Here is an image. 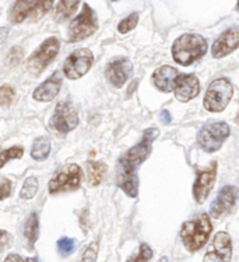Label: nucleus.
Instances as JSON below:
<instances>
[{
	"instance_id": "obj_1",
	"label": "nucleus",
	"mask_w": 239,
	"mask_h": 262,
	"mask_svg": "<svg viewBox=\"0 0 239 262\" xmlns=\"http://www.w3.org/2000/svg\"><path fill=\"white\" fill-rule=\"evenodd\" d=\"M172 57L181 66H190L207 53V40L198 34H183L173 42Z\"/></svg>"
},
{
	"instance_id": "obj_2",
	"label": "nucleus",
	"mask_w": 239,
	"mask_h": 262,
	"mask_svg": "<svg viewBox=\"0 0 239 262\" xmlns=\"http://www.w3.org/2000/svg\"><path fill=\"white\" fill-rule=\"evenodd\" d=\"M213 230V225L207 213H202L192 221L185 222L181 227V238L189 252H196L204 247Z\"/></svg>"
},
{
	"instance_id": "obj_3",
	"label": "nucleus",
	"mask_w": 239,
	"mask_h": 262,
	"mask_svg": "<svg viewBox=\"0 0 239 262\" xmlns=\"http://www.w3.org/2000/svg\"><path fill=\"white\" fill-rule=\"evenodd\" d=\"M158 137V128L153 127L144 131L142 141L132 146L129 151L121 158L119 165H121V174H136L137 169L143 162L146 161L151 155L154 140Z\"/></svg>"
},
{
	"instance_id": "obj_4",
	"label": "nucleus",
	"mask_w": 239,
	"mask_h": 262,
	"mask_svg": "<svg viewBox=\"0 0 239 262\" xmlns=\"http://www.w3.org/2000/svg\"><path fill=\"white\" fill-rule=\"evenodd\" d=\"M231 134V128L224 121H210L197 134L198 146L207 154L218 151Z\"/></svg>"
},
{
	"instance_id": "obj_5",
	"label": "nucleus",
	"mask_w": 239,
	"mask_h": 262,
	"mask_svg": "<svg viewBox=\"0 0 239 262\" xmlns=\"http://www.w3.org/2000/svg\"><path fill=\"white\" fill-rule=\"evenodd\" d=\"M98 30V17L97 13L92 10L90 6L84 3L83 10L71 21L67 31V39L70 43H76L80 40L87 39Z\"/></svg>"
},
{
	"instance_id": "obj_6",
	"label": "nucleus",
	"mask_w": 239,
	"mask_h": 262,
	"mask_svg": "<svg viewBox=\"0 0 239 262\" xmlns=\"http://www.w3.org/2000/svg\"><path fill=\"white\" fill-rule=\"evenodd\" d=\"M234 94L232 84L227 78H217L214 80L207 88L204 96V109L209 112H223L228 106Z\"/></svg>"
},
{
	"instance_id": "obj_7",
	"label": "nucleus",
	"mask_w": 239,
	"mask_h": 262,
	"mask_svg": "<svg viewBox=\"0 0 239 262\" xmlns=\"http://www.w3.org/2000/svg\"><path fill=\"white\" fill-rule=\"evenodd\" d=\"M61 49V42L57 38L52 36L42 42V45L36 49L27 60V70L32 76H39L45 70L49 63L53 61Z\"/></svg>"
},
{
	"instance_id": "obj_8",
	"label": "nucleus",
	"mask_w": 239,
	"mask_h": 262,
	"mask_svg": "<svg viewBox=\"0 0 239 262\" xmlns=\"http://www.w3.org/2000/svg\"><path fill=\"white\" fill-rule=\"evenodd\" d=\"M82 167L76 163L65 165L52 177V180L48 184V191L51 194H59V192L77 190L82 182Z\"/></svg>"
},
{
	"instance_id": "obj_9",
	"label": "nucleus",
	"mask_w": 239,
	"mask_h": 262,
	"mask_svg": "<svg viewBox=\"0 0 239 262\" xmlns=\"http://www.w3.org/2000/svg\"><path fill=\"white\" fill-rule=\"evenodd\" d=\"M92 64H94V55L90 49H86V48L76 49L65 60L63 74L70 80H77L86 76Z\"/></svg>"
},
{
	"instance_id": "obj_10",
	"label": "nucleus",
	"mask_w": 239,
	"mask_h": 262,
	"mask_svg": "<svg viewBox=\"0 0 239 262\" xmlns=\"http://www.w3.org/2000/svg\"><path fill=\"white\" fill-rule=\"evenodd\" d=\"M78 124V115L70 102L63 101L57 103L55 113L51 119V126L62 134H67L74 130Z\"/></svg>"
},
{
	"instance_id": "obj_11",
	"label": "nucleus",
	"mask_w": 239,
	"mask_h": 262,
	"mask_svg": "<svg viewBox=\"0 0 239 262\" xmlns=\"http://www.w3.org/2000/svg\"><path fill=\"white\" fill-rule=\"evenodd\" d=\"M232 255V242L227 232H218L207 248L203 262H229Z\"/></svg>"
},
{
	"instance_id": "obj_12",
	"label": "nucleus",
	"mask_w": 239,
	"mask_h": 262,
	"mask_svg": "<svg viewBox=\"0 0 239 262\" xmlns=\"http://www.w3.org/2000/svg\"><path fill=\"white\" fill-rule=\"evenodd\" d=\"M217 179V162L214 161L203 170L197 171V176L193 184V196L197 204H203L213 190L214 183Z\"/></svg>"
},
{
	"instance_id": "obj_13",
	"label": "nucleus",
	"mask_w": 239,
	"mask_h": 262,
	"mask_svg": "<svg viewBox=\"0 0 239 262\" xmlns=\"http://www.w3.org/2000/svg\"><path fill=\"white\" fill-rule=\"evenodd\" d=\"M133 74L132 61L126 57H117L115 60L109 61L105 69V76L108 81L116 88H121L127 82V80Z\"/></svg>"
},
{
	"instance_id": "obj_14",
	"label": "nucleus",
	"mask_w": 239,
	"mask_h": 262,
	"mask_svg": "<svg viewBox=\"0 0 239 262\" xmlns=\"http://www.w3.org/2000/svg\"><path fill=\"white\" fill-rule=\"evenodd\" d=\"M238 198V188L234 186H225L221 188V191L218 192L217 198L214 200L211 207H210V213L211 216L218 219L224 213L229 212L234 208L235 202Z\"/></svg>"
},
{
	"instance_id": "obj_15",
	"label": "nucleus",
	"mask_w": 239,
	"mask_h": 262,
	"mask_svg": "<svg viewBox=\"0 0 239 262\" xmlns=\"http://www.w3.org/2000/svg\"><path fill=\"white\" fill-rule=\"evenodd\" d=\"M239 46V32L238 28H229V30L224 31L221 35L217 38V40L213 43L211 48V53H213L214 59H221L225 57L229 53H232L236 51Z\"/></svg>"
},
{
	"instance_id": "obj_16",
	"label": "nucleus",
	"mask_w": 239,
	"mask_h": 262,
	"mask_svg": "<svg viewBox=\"0 0 239 262\" xmlns=\"http://www.w3.org/2000/svg\"><path fill=\"white\" fill-rule=\"evenodd\" d=\"M175 98L181 102H189L198 95L200 84L198 78L194 74H181L175 81L173 86Z\"/></svg>"
},
{
	"instance_id": "obj_17",
	"label": "nucleus",
	"mask_w": 239,
	"mask_h": 262,
	"mask_svg": "<svg viewBox=\"0 0 239 262\" xmlns=\"http://www.w3.org/2000/svg\"><path fill=\"white\" fill-rule=\"evenodd\" d=\"M62 88V73L61 71H55L48 80L42 82L41 85L36 88L32 98L35 101L39 102H49L53 98H56L57 94L61 92Z\"/></svg>"
},
{
	"instance_id": "obj_18",
	"label": "nucleus",
	"mask_w": 239,
	"mask_h": 262,
	"mask_svg": "<svg viewBox=\"0 0 239 262\" xmlns=\"http://www.w3.org/2000/svg\"><path fill=\"white\" fill-rule=\"evenodd\" d=\"M178 70L172 66H161L153 73V82L158 91L172 92L175 81L178 78Z\"/></svg>"
},
{
	"instance_id": "obj_19",
	"label": "nucleus",
	"mask_w": 239,
	"mask_h": 262,
	"mask_svg": "<svg viewBox=\"0 0 239 262\" xmlns=\"http://www.w3.org/2000/svg\"><path fill=\"white\" fill-rule=\"evenodd\" d=\"M34 5H35V0H15L9 13V20L11 24H20L27 17H30Z\"/></svg>"
},
{
	"instance_id": "obj_20",
	"label": "nucleus",
	"mask_w": 239,
	"mask_h": 262,
	"mask_svg": "<svg viewBox=\"0 0 239 262\" xmlns=\"http://www.w3.org/2000/svg\"><path fill=\"white\" fill-rule=\"evenodd\" d=\"M78 5H80L78 0H59V3L55 7V13H53L55 21L62 23V21L69 20L71 15L76 13Z\"/></svg>"
},
{
	"instance_id": "obj_21",
	"label": "nucleus",
	"mask_w": 239,
	"mask_h": 262,
	"mask_svg": "<svg viewBox=\"0 0 239 262\" xmlns=\"http://www.w3.org/2000/svg\"><path fill=\"white\" fill-rule=\"evenodd\" d=\"M105 173H107V166L102 162H87V180L91 187L99 186L104 180Z\"/></svg>"
},
{
	"instance_id": "obj_22",
	"label": "nucleus",
	"mask_w": 239,
	"mask_h": 262,
	"mask_svg": "<svg viewBox=\"0 0 239 262\" xmlns=\"http://www.w3.org/2000/svg\"><path fill=\"white\" fill-rule=\"evenodd\" d=\"M51 154V141L48 137H39L36 138L32 148H31V157L34 161H45Z\"/></svg>"
},
{
	"instance_id": "obj_23",
	"label": "nucleus",
	"mask_w": 239,
	"mask_h": 262,
	"mask_svg": "<svg viewBox=\"0 0 239 262\" xmlns=\"http://www.w3.org/2000/svg\"><path fill=\"white\" fill-rule=\"evenodd\" d=\"M117 186L122 188L125 194L130 198H136L138 195V177L137 174H119Z\"/></svg>"
},
{
	"instance_id": "obj_24",
	"label": "nucleus",
	"mask_w": 239,
	"mask_h": 262,
	"mask_svg": "<svg viewBox=\"0 0 239 262\" xmlns=\"http://www.w3.org/2000/svg\"><path fill=\"white\" fill-rule=\"evenodd\" d=\"M24 236L28 240L30 247H34L36 238L39 236V221H38V215L36 213H31L30 216L26 219V223H24Z\"/></svg>"
},
{
	"instance_id": "obj_25",
	"label": "nucleus",
	"mask_w": 239,
	"mask_h": 262,
	"mask_svg": "<svg viewBox=\"0 0 239 262\" xmlns=\"http://www.w3.org/2000/svg\"><path fill=\"white\" fill-rule=\"evenodd\" d=\"M38 187H39V182H38V179L35 176L27 177L26 182H24V184L21 187L20 198H23V200H31V198H34L36 192H38Z\"/></svg>"
},
{
	"instance_id": "obj_26",
	"label": "nucleus",
	"mask_w": 239,
	"mask_h": 262,
	"mask_svg": "<svg viewBox=\"0 0 239 262\" xmlns=\"http://www.w3.org/2000/svg\"><path fill=\"white\" fill-rule=\"evenodd\" d=\"M53 0H35V5L32 9V13L30 14V18L32 21L41 20L42 17L52 9Z\"/></svg>"
},
{
	"instance_id": "obj_27",
	"label": "nucleus",
	"mask_w": 239,
	"mask_h": 262,
	"mask_svg": "<svg viewBox=\"0 0 239 262\" xmlns=\"http://www.w3.org/2000/svg\"><path fill=\"white\" fill-rule=\"evenodd\" d=\"M23 154H24L23 146H11L9 149L0 152V169L11 159H20L23 157Z\"/></svg>"
},
{
	"instance_id": "obj_28",
	"label": "nucleus",
	"mask_w": 239,
	"mask_h": 262,
	"mask_svg": "<svg viewBox=\"0 0 239 262\" xmlns=\"http://www.w3.org/2000/svg\"><path fill=\"white\" fill-rule=\"evenodd\" d=\"M153 258V250L150 248L147 243H143L138 251L129 258L126 262H150Z\"/></svg>"
},
{
	"instance_id": "obj_29",
	"label": "nucleus",
	"mask_w": 239,
	"mask_h": 262,
	"mask_svg": "<svg viewBox=\"0 0 239 262\" xmlns=\"http://www.w3.org/2000/svg\"><path fill=\"white\" fill-rule=\"evenodd\" d=\"M138 24V13H132L130 15H127L126 18H123L119 24H117V31L121 32V34H127V32H130L133 31Z\"/></svg>"
},
{
	"instance_id": "obj_30",
	"label": "nucleus",
	"mask_w": 239,
	"mask_h": 262,
	"mask_svg": "<svg viewBox=\"0 0 239 262\" xmlns=\"http://www.w3.org/2000/svg\"><path fill=\"white\" fill-rule=\"evenodd\" d=\"M76 248V240L74 238H69V237H63L57 242V250L63 257H67L69 254L74 251Z\"/></svg>"
},
{
	"instance_id": "obj_31",
	"label": "nucleus",
	"mask_w": 239,
	"mask_h": 262,
	"mask_svg": "<svg viewBox=\"0 0 239 262\" xmlns=\"http://www.w3.org/2000/svg\"><path fill=\"white\" fill-rule=\"evenodd\" d=\"M15 96L14 88L10 85L0 86V106H9Z\"/></svg>"
},
{
	"instance_id": "obj_32",
	"label": "nucleus",
	"mask_w": 239,
	"mask_h": 262,
	"mask_svg": "<svg viewBox=\"0 0 239 262\" xmlns=\"http://www.w3.org/2000/svg\"><path fill=\"white\" fill-rule=\"evenodd\" d=\"M98 257V243H92L84 251V255L82 258V262H97Z\"/></svg>"
},
{
	"instance_id": "obj_33",
	"label": "nucleus",
	"mask_w": 239,
	"mask_h": 262,
	"mask_svg": "<svg viewBox=\"0 0 239 262\" xmlns=\"http://www.w3.org/2000/svg\"><path fill=\"white\" fill-rule=\"evenodd\" d=\"M11 194V183L9 179L0 177V201L6 200Z\"/></svg>"
},
{
	"instance_id": "obj_34",
	"label": "nucleus",
	"mask_w": 239,
	"mask_h": 262,
	"mask_svg": "<svg viewBox=\"0 0 239 262\" xmlns=\"http://www.w3.org/2000/svg\"><path fill=\"white\" fill-rule=\"evenodd\" d=\"M21 57H23V49L20 46H14L9 53V56H7V61L10 64H17L21 60Z\"/></svg>"
},
{
	"instance_id": "obj_35",
	"label": "nucleus",
	"mask_w": 239,
	"mask_h": 262,
	"mask_svg": "<svg viewBox=\"0 0 239 262\" xmlns=\"http://www.w3.org/2000/svg\"><path fill=\"white\" fill-rule=\"evenodd\" d=\"M9 242H10L9 233L5 232V230H0V251H3L9 246Z\"/></svg>"
},
{
	"instance_id": "obj_36",
	"label": "nucleus",
	"mask_w": 239,
	"mask_h": 262,
	"mask_svg": "<svg viewBox=\"0 0 239 262\" xmlns=\"http://www.w3.org/2000/svg\"><path fill=\"white\" fill-rule=\"evenodd\" d=\"M5 262H26V261H24L18 254H10V255H7Z\"/></svg>"
},
{
	"instance_id": "obj_37",
	"label": "nucleus",
	"mask_w": 239,
	"mask_h": 262,
	"mask_svg": "<svg viewBox=\"0 0 239 262\" xmlns=\"http://www.w3.org/2000/svg\"><path fill=\"white\" fill-rule=\"evenodd\" d=\"M161 120H163L164 124H169V123H171L172 117H171V115H169L168 111L161 112Z\"/></svg>"
},
{
	"instance_id": "obj_38",
	"label": "nucleus",
	"mask_w": 239,
	"mask_h": 262,
	"mask_svg": "<svg viewBox=\"0 0 239 262\" xmlns=\"http://www.w3.org/2000/svg\"><path fill=\"white\" fill-rule=\"evenodd\" d=\"M9 36V30L5 27H0V43H3Z\"/></svg>"
},
{
	"instance_id": "obj_39",
	"label": "nucleus",
	"mask_w": 239,
	"mask_h": 262,
	"mask_svg": "<svg viewBox=\"0 0 239 262\" xmlns=\"http://www.w3.org/2000/svg\"><path fill=\"white\" fill-rule=\"evenodd\" d=\"M158 262H169V261L167 257H161L160 259H158Z\"/></svg>"
},
{
	"instance_id": "obj_40",
	"label": "nucleus",
	"mask_w": 239,
	"mask_h": 262,
	"mask_svg": "<svg viewBox=\"0 0 239 262\" xmlns=\"http://www.w3.org/2000/svg\"><path fill=\"white\" fill-rule=\"evenodd\" d=\"M26 262H38V259H35V258H28Z\"/></svg>"
},
{
	"instance_id": "obj_41",
	"label": "nucleus",
	"mask_w": 239,
	"mask_h": 262,
	"mask_svg": "<svg viewBox=\"0 0 239 262\" xmlns=\"http://www.w3.org/2000/svg\"><path fill=\"white\" fill-rule=\"evenodd\" d=\"M112 2H119V0H112Z\"/></svg>"
}]
</instances>
